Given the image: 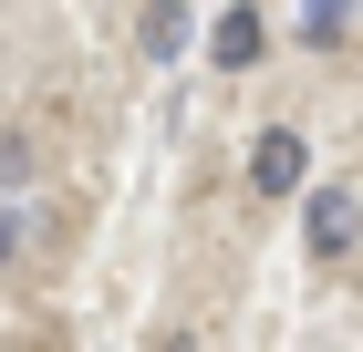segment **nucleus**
<instances>
[{
	"label": "nucleus",
	"mask_w": 363,
	"mask_h": 352,
	"mask_svg": "<svg viewBox=\"0 0 363 352\" xmlns=\"http://www.w3.org/2000/svg\"><path fill=\"white\" fill-rule=\"evenodd\" d=\"M259 52H270V21H259L250 0H239V11H218V31H208V62H218V73H250Z\"/></svg>",
	"instance_id": "f257e3e1"
},
{
	"label": "nucleus",
	"mask_w": 363,
	"mask_h": 352,
	"mask_svg": "<svg viewBox=\"0 0 363 352\" xmlns=\"http://www.w3.org/2000/svg\"><path fill=\"white\" fill-rule=\"evenodd\" d=\"M353 239H363V197L353 187H322L311 197V259H342Z\"/></svg>",
	"instance_id": "f03ea898"
},
{
	"label": "nucleus",
	"mask_w": 363,
	"mask_h": 352,
	"mask_svg": "<svg viewBox=\"0 0 363 352\" xmlns=\"http://www.w3.org/2000/svg\"><path fill=\"white\" fill-rule=\"evenodd\" d=\"M301 176H311L301 135H259V145H250V187H259V197H291Z\"/></svg>",
	"instance_id": "7ed1b4c3"
},
{
	"label": "nucleus",
	"mask_w": 363,
	"mask_h": 352,
	"mask_svg": "<svg viewBox=\"0 0 363 352\" xmlns=\"http://www.w3.org/2000/svg\"><path fill=\"white\" fill-rule=\"evenodd\" d=\"M177 52H187V11L156 0V11H145V62H177Z\"/></svg>",
	"instance_id": "20e7f679"
},
{
	"label": "nucleus",
	"mask_w": 363,
	"mask_h": 352,
	"mask_svg": "<svg viewBox=\"0 0 363 352\" xmlns=\"http://www.w3.org/2000/svg\"><path fill=\"white\" fill-rule=\"evenodd\" d=\"M342 11H353V0H311V11H301V31H311V42H333V31H342Z\"/></svg>",
	"instance_id": "39448f33"
},
{
	"label": "nucleus",
	"mask_w": 363,
	"mask_h": 352,
	"mask_svg": "<svg viewBox=\"0 0 363 352\" xmlns=\"http://www.w3.org/2000/svg\"><path fill=\"white\" fill-rule=\"evenodd\" d=\"M21 176H31V145H21V135H0V187H21Z\"/></svg>",
	"instance_id": "423d86ee"
},
{
	"label": "nucleus",
	"mask_w": 363,
	"mask_h": 352,
	"mask_svg": "<svg viewBox=\"0 0 363 352\" xmlns=\"http://www.w3.org/2000/svg\"><path fill=\"white\" fill-rule=\"evenodd\" d=\"M11 249H21V208H0V259H11Z\"/></svg>",
	"instance_id": "0eeeda50"
},
{
	"label": "nucleus",
	"mask_w": 363,
	"mask_h": 352,
	"mask_svg": "<svg viewBox=\"0 0 363 352\" xmlns=\"http://www.w3.org/2000/svg\"><path fill=\"white\" fill-rule=\"evenodd\" d=\"M156 352H197V342H187V331H167V342H156Z\"/></svg>",
	"instance_id": "6e6552de"
}]
</instances>
